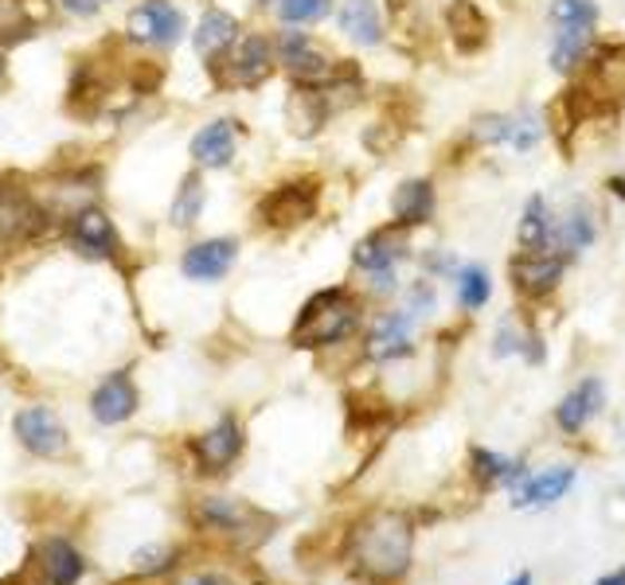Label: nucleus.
Here are the masks:
<instances>
[{
    "label": "nucleus",
    "instance_id": "obj_9",
    "mask_svg": "<svg viewBox=\"0 0 625 585\" xmlns=\"http://www.w3.org/2000/svg\"><path fill=\"white\" fill-rule=\"evenodd\" d=\"M17 437L24 449L40 453V457H59L67 449V429L48 406H28L17 414Z\"/></svg>",
    "mask_w": 625,
    "mask_h": 585
},
{
    "label": "nucleus",
    "instance_id": "obj_38",
    "mask_svg": "<svg viewBox=\"0 0 625 585\" xmlns=\"http://www.w3.org/2000/svg\"><path fill=\"white\" fill-rule=\"evenodd\" d=\"M185 585H231V582H227L224 574H196V577H188Z\"/></svg>",
    "mask_w": 625,
    "mask_h": 585
},
{
    "label": "nucleus",
    "instance_id": "obj_23",
    "mask_svg": "<svg viewBox=\"0 0 625 585\" xmlns=\"http://www.w3.org/2000/svg\"><path fill=\"white\" fill-rule=\"evenodd\" d=\"M591 48H594V28H586V24L559 28V36H555V43H552V67L559 75H571L578 63L591 59Z\"/></svg>",
    "mask_w": 625,
    "mask_h": 585
},
{
    "label": "nucleus",
    "instance_id": "obj_28",
    "mask_svg": "<svg viewBox=\"0 0 625 585\" xmlns=\"http://www.w3.org/2000/svg\"><path fill=\"white\" fill-rule=\"evenodd\" d=\"M474 476L477 484H485V488H497V484H524V465H513V460H505L500 453H489V449H474Z\"/></svg>",
    "mask_w": 625,
    "mask_h": 585
},
{
    "label": "nucleus",
    "instance_id": "obj_30",
    "mask_svg": "<svg viewBox=\"0 0 625 585\" xmlns=\"http://www.w3.org/2000/svg\"><path fill=\"white\" fill-rule=\"evenodd\" d=\"M552 238L559 258H571V254L586 250L594 242V219L586 211H571V219H563V227L552 230Z\"/></svg>",
    "mask_w": 625,
    "mask_h": 585
},
{
    "label": "nucleus",
    "instance_id": "obj_40",
    "mask_svg": "<svg viewBox=\"0 0 625 585\" xmlns=\"http://www.w3.org/2000/svg\"><path fill=\"white\" fill-rule=\"evenodd\" d=\"M508 585H532V574H520V577H513Z\"/></svg>",
    "mask_w": 625,
    "mask_h": 585
},
{
    "label": "nucleus",
    "instance_id": "obj_37",
    "mask_svg": "<svg viewBox=\"0 0 625 585\" xmlns=\"http://www.w3.org/2000/svg\"><path fill=\"white\" fill-rule=\"evenodd\" d=\"M59 4H63L71 17H82V20H90L98 9H102V0H59Z\"/></svg>",
    "mask_w": 625,
    "mask_h": 585
},
{
    "label": "nucleus",
    "instance_id": "obj_11",
    "mask_svg": "<svg viewBox=\"0 0 625 585\" xmlns=\"http://www.w3.org/2000/svg\"><path fill=\"white\" fill-rule=\"evenodd\" d=\"M227 67H231L235 87H258V82H266L274 71V43L266 40V36H247V40H239V48L231 51Z\"/></svg>",
    "mask_w": 625,
    "mask_h": 585
},
{
    "label": "nucleus",
    "instance_id": "obj_4",
    "mask_svg": "<svg viewBox=\"0 0 625 585\" xmlns=\"http://www.w3.org/2000/svg\"><path fill=\"white\" fill-rule=\"evenodd\" d=\"M274 56H278V63L286 67L301 87H325V82L337 79V63H333L305 32H281Z\"/></svg>",
    "mask_w": 625,
    "mask_h": 585
},
{
    "label": "nucleus",
    "instance_id": "obj_34",
    "mask_svg": "<svg viewBox=\"0 0 625 585\" xmlns=\"http://www.w3.org/2000/svg\"><path fill=\"white\" fill-rule=\"evenodd\" d=\"M539 133H544V126H539V113L524 110L520 118H513V133H508V145H513V149H520V152H528V149H536Z\"/></svg>",
    "mask_w": 625,
    "mask_h": 585
},
{
    "label": "nucleus",
    "instance_id": "obj_15",
    "mask_svg": "<svg viewBox=\"0 0 625 585\" xmlns=\"http://www.w3.org/2000/svg\"><path fill=\"white\" fill-rule=\"evenodd\" d=\"M407 242H403V230L399 227H384V230H371L368 238H360L353 250V261L368 274H384V269H395V261L403 258Z\"/></svg>",
    "mask_w": 625,
    "mask_h": 585
},
{
    "label": "nucleus",
    "instance_id": "obj_7",
    "mask_svg": "<svg viewBox=\"0 0 625 585\" xmlns=\"http://www.w3.org/2000/svg\"><path fill=\"white\" fill-rule=\"evenodd\" d=\"M258 211H262V219L270 222V227H297V222L312 219V211H317V184L312 180L278 184V188L262 199Z\"/></svg>",
    "mask_w": 625,
    "mask_h": 585
},
{
    "label": "nucleus",
    "instance_id": "obj_24",
    "mask_svg": "<svg viewBox=\"0 0 625 585\" xmlns=\"http://www.w3.org/2000/svg\"><path fill=\"white\" fill-rule=\"evenodd\" d=\"M449 32H454V43L462 51H477L485 40H489V20L482 17L474 0H454L449 9Z\"/></svg>",
    "mask_w": 625,
    "mask_h": 585
},
{
    "label": "nucleus",
    "instance_id": "obj_13",
    "mask_svg": "<svg viewBox=\"0 0 625 585\" xmlns=\"http://www.w3.org/2000/svg\"><path fill=\"white\" fill-rule=\"evenodd\" d=\"M133 410H137V390L126 371H113L110 379L98 383L95 398H90V414H95L102 426H118V422H126Z\"/></svg>",
    "mask_w": 625,
    "mask_h": 585
},
{
    "label": "nucleus",
    "instance_id": "obj_20",
    "mask_svg": "<svg viewBox=\"0 0 625 585\" xmlns=\"http://www.w3.org/2000/svg\"><path fill=\"white\" fill-rule=\"evenodd\" d=\"M575 484V468H552V473L524 476V484L516 488V507H547L555 499L567 496V488Z\"/></svg>",
    "mask_w": 625,
    "mask_h": 585
},
{
    "label": "nucleus",
    "instance_id": "obj_5",
    "mask_svg": "<svg viewBox=\"0 0 625 585\" xmlns=\"http://www.w3.org/2000/svg\"><path fill=\"white\" fill-rule=\"evenodd\" d=\"M126 32L129 40L149 43V48H172L185 36V12L177 4H169V0H145V4H137L129 12Z\"/></svg>",
    "mask_w": 625,
    "mask_h": 585
},
{
    "label": "nucleus",
    "instance_id": "obj_12",
    "mask_svg": "<svg viewBox=\"0 0 625 585\" xmlns=\"http://www.w3.org/2000/svg\"><path fill=\"white\" fill-rule=\"evenodd\" d=\"M242 453V426L235 418H219L204 437H196V457L208 473H224Z\"/></svg>",
    "mask_w": 625,
    "mask_h": 585
},
{
    "label": "nucleus",
    "instance_id": "obj_27",
    "mask_svg": "<svg viewBox=\"0 0 625 585\" xmlns=\"http://www.w3.org/2000/svg\"><path fill=\"white\" fill-rule=\"evenodd\" d=\"M36 222V207L32 199L24 196L20 188H0V238H12L20 230H28Z\"/></svg>",
    "mask_w": 625,
    "mask_h": 585
},
{
    "label": "nucleus",
    "instance_id": "obj_19",
    "mask_svg": "<svg viewBox=\"0 0 625 585\" xmlns=\"http://www.w3.org/2000/svg\"><path fill=\"white\" fill-rule=\"evenodd\" d=\"M340 32L348 40L364 43V48H376L384 40V17H379L376 0H345L340 9Z\"/></svg>",
    "mask_w": 625,
    "mask_h": 585
},
{
    "label": "nucleus",
    "instance_id": "obj_36",
    "mask_svg": "<svg viewBox=\"0 0 625 585\" xmlns=\"http://www.w3.org/2000/svg\"><path fill=\"white\" fill-rule=\"evenodd\" d=\"M172 566V551L169 546H149V551L133 554V574H161Z\"/></svg>",
    "mask_w": 625,
    "mask_h": 585
},
{
    "label": "nucleus",
    "instance_id": "obj_22",
    "mask_svg": "<svg viewBox=\"0 0 625 585\" xmlns=\"http://www.w3.org/2000/svg\"><path fill=\"white\" fill-rule=\"evenodd\" d=\"M391 215L399 227H418L434 215V184L430 180H407L395 188Z\"/></svg>",
    "mask_w": 625,
    "mask_h": 585
},
{
    "label": "nucleus",
    "instance_id": "obj_31",
    "mask_svg": "<svg viewBox=\"0 0 625 585\" xmlns=\"http://www.w3.org/2000/svg\"><path fill=\"white\" fill-rule=\"evenodd\" d=\"M489 292H493L489 269H482V266L457 269V301H462L465 309H482V305L489 301Z\"/></svg>",
    "mask_w": 625,
    "mask_h": 585
},
{
    "label": "nucleus",
    "instance_id": "obj_21",
    "mask_svg": "<svg viewBox=\"0 0 625 585\" xmlns=\"http://www.w3.org/2000/svg\"><path fill=\"white\" fill-rule=\"evenodd\" d=\"M235 36H239V20L231 17V12H208V17L196 24V51H200V59H208V63H216L219 56H227V48L235 43Z\"/></svg>",
    "mask_w": 625,
    "mask_h": 585
},
{
    "label": "nucleus",
    "instance_id": "obj_32",
    "mask_svg": "<svg viewBox=\"0 0 625 585\" xmlns=\"http://www.w3.org/2000/svg\"><path fill=\"white\" fill-rule=\"evenodd\" d=\"M333 12V0H278V17L286 24H317Z\"/></svg>",
    "mask_w": 625,
    "mask_h": 585
},
{
    "label": "nucleus",
    "instance_id": "obj_8",
    "mask_svg": "<svg viewBox=\"0 0 625 585\" xmlns=\"http://www.w3.org/2000/svg\"><path fill=\"white\" fill-rule=\"evenodd\" d=\"M71 246L87 258H113L118 254V230H113V219L102 211V207H82V211L71 215Z\"/></svg>",
    "mask_w": 625,
    "mask_h": 585
},
{
    "label": "nucleus",
    "instance_id": "obj_25",
    "mask_svg": "<svg viewBox=\"0 0 625 585\" xmlns=\"http://www.w3.org/2000/svg\"><path fill=\"white\" fill-rule=\"evenodd\" d=\"M516 238L528 254H544L552 246V215H547L544 196H532L528 207L520 215V227H516Z\"/></svg>",
    "mask_w": 625,
    "mask_h": 585
},
{
    "label": "nucleus",
    "instance_id": "obj_17",
    "mask_svg": "<svg viewBox=\"0 0 625 585\" xmlns=\"http://www.w3.org/2000/svg\"><path fill=\"white\" fill-rule=\"evenodd\" d=\"M368 356L371 359H403L410 356V317L407 313H387L376 320L368 336Z\"/></svg>",
    "mask_w": 625,
    "mask_h": 585
},
{
    "label": "nucleus",
    "instance_id": "obj_10",
    "mask_svg": "<svg viewBox=\"0 0 625 585\" xmlns=\"http://www.w3.org/2000/svg\"><path fill=\"white\" fill-rule=\"evenodd\" d=\"M239 258V242L235 238H204V242L188 246L185 258H180V269L192 281H219L227 269Z\"/></svg>",
    "mask_w": 625,
    "mask_h": 585
},
{
    "label": "nucleus",
    "instance_id": "obj_35",
    "mask_svg": "<svg viewBox=\"0 0 625 585\" xmlns=\"http://www.w3.org/2000/svg\"><path fill=\"white\" fill-rule=\"evenodd\" d=\"M508 133H513V118H505V113H489V118L474 121V137H477V141H485V145L508 141Z\"/></svg>",
    "mask_w": 625,
    "mask_h": 585
},
{
    "label": "nucleus",
    "instance_id": "obj_29",
    "mask_svg": "<svg viewBox=\"0 0 625 585\" xmlns=\"http://www.w3.org/2000/svg\"><path fill=\"white\" fill-rule=\"evenodd\" d=\"M204 199H208V188H204L200 172L185 176V184L177 188V199H172V207H169L172 227H180V230L192 227V222L200 219V211H204Z\"/></svg>",
    "mask_w": 625,
    "mask_h": 585
},
{
    "label": "nucleus",
    "instance_id": "obj_3",
    "mask_svg": "<svg viewBox=\"0 0 625 585\" xmlns=\"http://www.w3.org/2000/svg\"><path fill=\"white\" fill-rule=\"evenodd\" d=\"M586 63L591 67L583 75V90H575V95L583 98L586 110H614L625 98V43L598 51Z\"/></svg>",
    "mask_w": 625,
    "mask_h": 585
},
{
    "label": "nucleus",
    "instance_id": "obj_14",
    "mask_svg": "<svg viewBox=\"0 0 625 585\" xmlns=\"http://www.w3.org/2000/svg\"><path fill=\"white\" fill-rule=\"evenodd\" d=\"M563 277V258L559 254H528L524 250L520 258H513V281L520 292L528 297H544L559 285Z\"/></svg>",
    "mask_w": 625,
    "mask_h": 585
},
{
    "label": "nucleus",
    "instance_id": "obj_39",
    "mask_svg": "<svg viewBox=\"0 0 625 585\" xmlns=\"http://www.w3.org/2000/svg\"><path fill=\"white\" fill-rule=\"evenodd\" d=\"M598 585H625V566H617L614 574H606V577H602Z\"/></svg>",
    "mask_w": 625,
    "mask_h": 585
},
{
    "label": "nucleus",
    "instance_id": "obj_16",
    "mask_svg": "<svg viewBox=\"0 0 625 585\" xmlns=\"http://www.w3.org/2000/svg\"><path fill=\"white\" fill-rule=\"evenodd\" d=\"M606 406V395H602V383L598 379H583L575 390H571L567 398L559 403V410H555V422H559V429H567V434H583V426L594 418V414Z\"/></svg>",
    "mask_w": 625,
    "mask_h": 585
},
{
    "label": "nucleus",
    "instance_id": "obj_6",
    "mask_svg": "<svg viewBox=\"0 0 625 585\" xmlns=\"http://www.w3.org/2000/svg\"><path fill=\"white\" fill-rule=\"evenodd\" d=\"M196 515H200L204 527L219 531V535H231V538H262L270 527V519H266L262 512H255L250 504H242V499H227V496H211L204 499L200 507H196Z\"/></svg>",
    "mask_w": 625,
    "mask_h": 585
},
{
    "label": "nucleus",
    "instance_id": "obj_33",
    "mask_svg": "<svg viewBox=\"0 0 625 585\" xmlns=\"http://www.w3.org/2000/svg\"><path fill=\"white\" fill-rule=\"evenodd\" d=\"M552 20L559 28H575V24L594 28L598 24V4H594V0H555Z\"/></svg>",
    "mask_w": 625,
    "mask_h": 585
},
{
    "label": "nucleus",
    "instance_id": "obj_26",
    "mask_svg": "<svg viewBox=\"0 0 625 585\" xmlns=\"http://www.w3.org/2000/svg\"><path fill=\"white\" fill-rule=\"evenodd\" d=\"M43 569H48L51 585H79L82 558H79V551H75L71 543H63V538H51V543L43 546Z\"/></svg>",
    "mask_w": 625,
    "mask_h": 585
},
{
    "label": "nucleus",
    "instance_id": "obj_1",
    "mask_svg": "<svg viewBox=\"0 0 625 585\" xmlns=\"http://www.w3.org/2000/svg\"><path fill=\"white\" fill-rule=\"evenodd\" d=\"M410 551H415V527L399 512H376L371 519L360 523L353 538L356 569L376 577V582H391V577L407 574Z\"/></svg>",
    "mask_w": 625,
    "mask_h": 585
},
{
    "label": "nucleus",
    "instance_id": "obj_18",
    "mask_svg": "<svg viewBox=\"0 0 625 585\" xmlns=\"http://www.w3.org/2000/svg\"><path fill=\"white\" fill-rule=\"evenodd\" d=\"M235 157V126L231 121H211L192 137V160L200 168H227Z\"/></svg>",
    "mask_w": 625,
    "mask_h": 585
},
{
    "label": "nucleus",
    "instance_id": "obj_2",
    "mask_svg": "<svg viewBox=\"0 0 625 585\" xmlns=\"http://www.w3.org/2000/svg\"><path fill=\"white\" fill-rule=\"evenodd\" d=\"M356 320H360V305H356L353 292L325 289L301 309L294 328V344L297 348H329V344H340L345 336H353Z\"/></svg>",
    "mask_w": 625,
    "mask_h": 585
}]
</instances>
